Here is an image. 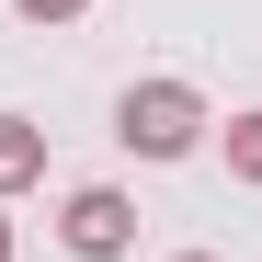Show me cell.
<instances>
[{"label":"cell","instance_id":"obj_1","mask_svg":"<svg viewBox=\"0 0 262 262\" xmlns=\"http://www.w3.org/2000/svg\"><path fill=\"white\" fill-rule=\"evenodd\" d=\"M114 137L137 148V160H183L205 137V92H194V80H137V92L114 103Z\"/></svg>","mask_w":262,"mask_h":262},{"label":"cell","instance_id":"obj_2","mask_svg":"<svg viewBox=\"0 0 262 262\" xmlns=\"http://www.w3.org/2000/svg\"><path fill=\"white\" fill-rule=\"evenodd\" d=\"M57 239H69V251H80V262H114V251H125V239H137V205H125V194H114V183H80V194H69V205H57Z\"/></svg>","mask_w":262,"mask_h":262},{"label":"cell","instance_id":"obj_3","mask_svg":"<svg viewBox=\"0 0 262 262\" xmlns=\"http://www.w3.org/2000/svg\"><path fill=\"white\" fill-rule=\"evenodd\" d=\"M34 171H46V125H34V114H0V194H23Z\"/></svg>","mask_w":262,"mask_h":262},{"label":"cell","instance_id":"obj_4","mask_svg":"<svg viewBox=\"0 0 262 262\" xmlns=\"http://www.w3.org/2000/svg\"><path fill=\"white\" fill-rule=\"evenodd\" d=\"M228 171L262 194V114H228Z\"/></svg>","mask_w":262,"mask_h":262},{"label":"cell","instance_id":"obj_5","mask_svg":"<svg viewBox=\"0 0 262 262\" xmlns=\"http://www.w3.org/2000/svg\"><path fill=\"white\" fill-rule=\"evenodd\" d=\"M12 12H23V23H80L92 0H12Z\"/></svg>","mask_w":262,"mask_h":262},{"label":"cell","instance_id":"obj_6","mask_svg":"<svg viewBox=\"0 0 262 262\" xmlns=\"http://www.w3.org/2000/svg\"><path fill=\"white\" fill-rule=\"evenodd\" d=\"M0 262H12V216H0Z\"/></svg>","mask_w":262,"mask_h":262},{"label":"cell","instance_id":"obj_7","mask_svg":"<svg viewBox=\"0 0 262 262\" xmlns=\"http://www.w3.org/2000/svg\"><path fill=\"white\" fill-rule=\"evenodd\" d=\"M171 262H216V251H171Z\"/></svg>","mask_w":262,"mask_h":262}]
</instances>
